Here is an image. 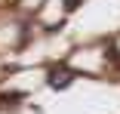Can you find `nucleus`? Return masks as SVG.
Segmentation results:
<instances>
[{
  "instance_id": "obj_1",
  "label": "nucleus",
  "mask_w": 120,
  "mask_h": 114,
  "mask_svg": "<svg viewBox=\"0 0 120 114\" xmlns=\"http://www.w3.org/2000/svg\"><path fill=\"white\" fill-rule=\"evenodd\" d=\"M74 77H77V74L71 71L68 65H52V68H49V74H46V83H49L52 89H68Z\"/></svg>"
},
{
  "instance_id": "obj_2",
  "label": "nucleus",
  "mask_w": 120,
  "mask_h": 114,
  "mask_svg": "<svg viewBox=\"0 0 120 114\" xmlns=\"http://www.w3.org/2000/svg\"><path fill=\"white\" fill-rule=\"evenodd\" d=\"M62 3H65V9H68V12H71V9H77V6H80V3H83V0H62Z\"/></svg>"
},
{
  "instance_id": "obj_3",
  "label": "nucleus",
  "mask_w": 120,
  "mask_h": 114,
  "mask_svg": "<svg viewBox=\"0 0 120 114\" xmlns=\"http://www.w3.org/2000/svg\"><path fill=\"white\" fill-rule=\"evenodd\" d=\"M19 99H25L22 93H9V96H3V102H19Z\"/></svg>"
},
{
  "instance_id": "obj_4",
  "label": "nucleus",
  "mask_w": 120,
  "mask_h": 114,
  "mask_svg": "<svg viewBox=\"0 0 120 114\" xmlns=\"http://www.w3.org/2000/svg\"><path fill=\"white\" fill-rule=\"evenodd\" d=\"M108 59H111V62H120V53H117V49H108Z\"/></svg>"
}]
</instances>
